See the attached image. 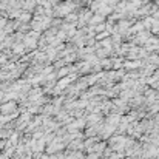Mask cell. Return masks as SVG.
Masks as SVG:
<instances>
[{"label": "cell", "mask_w": 159, "mask_h": 159, "mask_svg": "<svg viewBox=\"0 0 159 159\" xmlns=\"http://www.w3.org/2000/svg\"><path fill=\"white\" fill-rule=\"evenodd\" d=\"M102 20H104V17H101V14H98L96 17L91 19V23H99V22H102Z\"/></svg>", "instance_id": "6da1fadb"}, {"label": "cell", "mask_w": 159, "mask_h": 159, "mask_svg": "<svg viewBox=\"0 0 159 159\" xmlns=\"http://www.w3.org/2000/svg\"><path fill=\"white\" fill-rule=\"evenodd\" d=\"M104 28H105V25H99V26H98V28H96V31H102V30H104Z\"/></svg>", "instance_id": "7a4b0ae2"}]
</instances>
